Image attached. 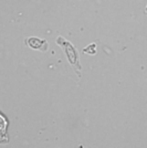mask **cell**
I'll use <instances>...</instances> for the list:
<instances>
[{
  "label": "cell",
  "instance_id": "1",
  "mask_svg": "<svg viewBox=\"0 0 147 148\" xmlns=\"http://www.w3.org/2000/svg\"><path fill=\"white\" fill-rule=\"evenodd\" d=\"M64 45H65V52H67V58H69V60L71 62V64L73 65L74 68L79 66L78 56H76V52H75V50H74L73 45L70 44L69 42H65V41H64Z\"/></svg>",
  "mask_w": 147,
  "mask_h": 148
},
{
  "label": "cell",
  "instance_id": "2",
  "mask_svg": "<svg viewBox=\"0 0 147 148\" xmlns=\"http://www.w3.org/2000/svg\"><path fill=\"white\" fill-rule=\"evenodd\" d=\"M28 44L32 49H38L41 51H47V48H48V42L45 40L39 39V38H30L28 40Z\"/></svg>",
  "mask_w": 147,
  "mask_h": 148
}]
</instances>
